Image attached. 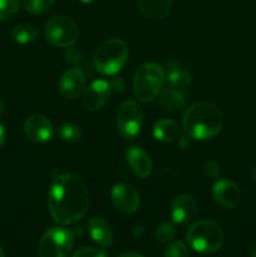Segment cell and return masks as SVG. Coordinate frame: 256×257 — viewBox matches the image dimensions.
<instances>
[{"mask_svg":"<svg viewBox=\"0 0 256 257\" xmlns=\"http://www.w3.org/2000/svg\"><path fill=\"white\" fill-rule=\"evenodd\" d=\"M143 125V110L138 102L128 99L122 103L117 113V128L124 140L137 137Z\"/></svg>","mask_w":256,"mask_h":257,"instance_id":"ba28073f","label":"cell"},{"mask_svg":"<svg viewBox=\"0 0 256 257\" xmlns=\"http://www.w3.org/2000/svg\"><path fill=\"white\" fill-rule=\"evenodd\" d=\"M212 197L218 206L226 210H232L240 203L241 192L238 186L233 181L222 178L216 181L213 185Z\"/></svg>","mask_w":256,"mask_h":257,"instance_id":"8fae6325","label":"cell"},{"mask_svg":"<svg viewBox=\"0 0 256 257\" xmlns=\"http://www.w3.org/2000/svg\"><path fill=\"white\" fill-rule=\"evenodd\" d=\"M165 80L171 88L175 89H183L188 87L192 82V75L185 69L170 64L167 68V73H165Z\"/></svg>","mask_w":256,"mask_h":257,"instance_id":"ffe728a7","label":"cell"},{"mask_svg":"<svg viewBox=\"0 0 256 257\" xmlns=\"http://www.w3.org/2000/svg\"><path fill=\"white\" fill-rule=\"evenodd\" d=\"M24 133L27 138L35 143L48 142L54 136V127L47 117L33 114L24 122Z\"/></svg>","mask_w":256,"mask_h":257,"instance_id":"7c38bea8","label":"cell"},{"mask_svg":"<svg viewBox=\"0 0 256 257\" xmlns=\"http://www.w3.org/2000/svg\"><path fill=\"white\" fill-rule=\"evenodd\" d=\"M130 49L124 40L113 38L98 47L94 54V67L100 74L114 75L124 68Z\"/></svg>","mask_w":256,"mask_h":257,"instance_id":"5b68a950","label":"cell"},{"mask_svg":"<svg viewBox=\"0 0 256 257\" xmlns=\"http://www.w3.org/2000/svg\"><path fill=\"white\" fill-rule=\"evenodd\" d=\"M82 3H85V4H88V3H92L93 0H80Z\"/></svg>","mask_w":256,"mask_h":257,"instance_id":"e575fe53","label":"cell"},{"mask_svg":"<svg viewBox=\"0 0 256 257\" xmlns=\"http://www.w3.org/2000/svg\"><path fill=\"white\" fill-rule=\"evenodd\" d=\"M5 140H7V133H5L4 127H3V125L0 124V148H2L3 146H4Z\"/></svg>","mask_w":256,"mask_h":257,"instance_id":"f546056e","label":"cell"},{"mask_svg":"<svg viewBox=\"0 0 256 257\" xmlns=\"http://www.w3.org/2000/svg\"><path fill=\"white\" fill-rule=\"evenodd\" d=\"M153 136L161 142H175L181 137V130L172 119H160L153 125Z\"/></svg>","mask_w":256,"mask_h":257,"instance_id":"ac0fdd59","label":"cell"},{"mask_svg":"<svg viewBox=\"0 0 256 257\" xmlns=\"http://www.w3.org/2000/svg\"><path fill=\"white\" fill-rule=\"evenodd\" d=\"M88 231L95 243L102 247H109L113 243V231L109 222L102 216H93L88 222Z\"/></svg>","mask_w":256,"mask_h":257,"instance_id":"2e32d148","label":"cell"},{"mask_svg":"<svg viewBox=\"0 0 256 257\" xmlns=\"http://www.w3.org/2000/svg\"><path fill=\"white\" fill-rule=\"evenodd\" d=\"M58 136L60 140L65 143H75L82 137V131L80 127L73 123H65L62 124L58 130Z\"/></svg>","mask_w":256,"mask_h":257,"instance_id":"7402d4cb","label":"cell"},{"mask_svg":"<svg viewBox=\"0 0 256 257\" xmlns=\"http://www.w3.org/2000/svg\"><path fill=\"white\" fill-rule=\"evenodd\" d=\"M78 25L65 15H54L45 24V39L55 48H70L78 42Z\"/></svg>","mask_w":256,"mask_h":257,"instance_id":"8992f818","label":"cell"},{"mask_svg":"<svg viewBox=\"0 0 256 257\" xmlns=\"http://www.w3.org/2000/svg\"><path fill=\"white\" fill-rule=\"evenodd\" d=\"M48 210L57 223L74 225L89 210V192L78 176L62 173L53 180L48 193Z\"/></svg>","mask_w":256,"mask_h":257,"instance_id":"6da1fadb","label":"cell"},{"mask_svg":"<svg viewBox=\"0 0 256 257\" xmlns=\"http://www.w3.org/2000/svg\"><path fill=\"white\" fill-rule=\"evenodd\" d=\"M110 198L114 207L123 215H133L140 207V195L130 183L120 182L113 186Z\"/></svg>","mask_w":256,"mask_h":257,"instance_id":"9c48e42d","label":"cell"},{"mask_svg":"<svg viewBox=\"0 0 256 257\" xmlns=\"http://www.w3.org/2000/svg\"><path fill=\"white\" fill-rule=\"evenodd\" d=\"M252 180H253V182H256V168H255V171L252 172Z\"/></svg>","mask_w":256,"mask_h":257,"instance_id":"836d02e7","label":"cell"},{"mask_svg":"<svg viewBox=\"0 0 256 257\" xmlns=\"http://www.w3.org/2000/svg\"><path fill=\"white\" fill-rule=\"evenodd\" d=\"M4 107H5L4 102H3V99H2V98H0V115H2L3 112H4Z\"/></svg>","mask_w":256,"mask_h":257,"instance_id":"d6a6232c","label":"cell"},{"mask_svg":"<svg viewBox=\"0 0 256 257\" xmlns=\"http://www.w3.org/2000/svg\"><path fill=\"white\" fill-rule=\"evenodd\" d=\"M22 0H0V22H8L15 17Z\"/></svg>","mask_w":256,"mask_h":257,"instance_id":"d4e9b609","label":"cell"},{"mask_svg":"<svg viewBox=\"0 0 256 257\" xmlns=\"http://www.w3.org/2000/svg\"><path fill=\"white\" fill-rule=\"evenodd\" d=\"M118 257H145V256L141 255V253H137V252H123V253H120Z\"/></svg>","mask_w":256,"mask_h":257,"instance_id":"4dcf8cb0","label":"cell"},{"mask_svg":"<svg viewBox=\"0 0 256 257\" xmlns=\"http://www.w3.org/2000/svg\"><path fill=\"white\" fill-rule=\"evenodd\" d=\"M165 83V69L156 63L140 65L133 75V94L138 102L148 103L161 93Z\"/></svg>","mask_w":256,"mask_h":257,"instance_id":"277c9868","label":"cell"},{"mask_svg":"<svg viewBox=\"0 0 256 257\" xmlns=\"http://www.w3.org/2000/svg\"><path fill=\"white\" fill-rule=\"evenodd\" d=\"M187 145H188L187 137H180V138H178V146H180V148H185Z\"/></svg>","mask_w":256,"mask_h":257,"instance_id":"1f68e13d","label":"cell"},{"mask_svg":"<svg viewBox=\"0 0 256 257\" xmlns=\"http://www.w3.org/2000/svg\"><path fill=\"white\" fill-rule=\"evenodd\" d=\"M176 235L175 225L171 222H162L156 227L155 238L160 243H167L173 240Z\"/></svg>","mask_w":256,"mask_h":257,"instance_id":"cb8c5ba5","label":"cell"},{"mask_svg":"<svg viewBox=\"0 0 256 257\" xmlns=\"http://www.w3.org/2000/svg\"><path fill=\"white\" fill-rule=\"evenodd\" d=\"M160 104L171 113L181 112L186 107V95L175 88L163 89L160 93Z\"/></svg>","mask_w":256,"mask_h":257,"instance_id":"d6986e66","label":"cell"},{"mask_svg":"<svg viewBox=\"0 0 256 257\" xmlns=\"http://www.w3.org/2000/svg\"><path fill=\"white\" fill-rule=\"evenodd\" d=\"M186 240L196 252L210 255L222 247L225 235L221 226L215 221L201 220L190 226Z\"/></svg>","mask_w":256,"mask_h":257,"instance_id":"3957f363","label":"cell"},{"mask_svg":"<svg viewBox=\"0 0 256 257\" xmlns=\"http://www.w3.org/2000/svg\"><path fill=\"white\" fill-rule=\"evenodd\" d=\"M65 57H67V60H69L70 63H78L80 58H82V54L77 49H69L67 54H65Z\"/></svg>","mask_w":256,"mask_h":257,"instance_id":"f1b7e54d","label":"cell"},{"mask_svg":"<svg viewBox=\"0 0 256 257\" xmlns=\"http://www.w3.org/2000/svg\"><path fill=\"white\" fill-rule=\"evenodd\" d=\"M110 90H112V87H110L109 82L103 79L94 80L84 90L82 98L83 107L88 112H97V110L102 109L109 99Z\"/></svg>","mask_w":256,"mask_h":257,"instance_id":"30bf717a","label":"cell"},{"mask_svg":"<svg viewBox=\"0 0 256 257\" xmlns=\"http://www.w3.org/2000/svg\"><path fill=\"white\" fill-rule=\"evenodd\" d=\"M165 257H188L187 246L181 241H175L166 248Z\"/></svg>","mask_w":256,"mask_h":257,"instance_id":"484cf974","label":"cell"},{"mask_svg":"<svg viewBox=\"0 0 256 257\" xmlns=\"http://www.w3.org/2000/svg\"><path fill=\"white\" fill-rule=\"evenodd\" d=\"M182 127L186 135L192 140H211L222 130L223 114L217 105L198 102L186 110Z\"/></svg>","mask_w":256,"mask_h":257,"instance_id":"7a4b0ae2","label":"cell"},{"mask_svg":"<svg viewBox=\"0 0 256 257\" xmlns=\"http://www.w3.org/2000/svg\"><path fill=\"white\" fill-rule=\"evenodd\" d=\"M0 257H4V252H3V248L0 247Z\"/></svg>","mask_w":256,"mask_h":257,"instance_id":"d590c367","label":"cell"},{"mask_svg":"<svg viewBox=\"0 0 256 257\" xmlns=\"http://www.w3.org/2000/svg\"><path fill=\"white\" fill-rule=\"evenodd\" d=\"M203 171H205V175L207 176V177L217 178V177H220V175H221V166L217 161L210 160L205 163Z\"/></svg>","mask_w":256,"mask_h":257,"instance_id":"83f0119b","label":"cell"},{"mask_svg":"<svg viewBox=\"0 0 256 257\" xmlns=\"http://www.w3.org/2000/svg\"><path fill=\"white\" fill-rule=\"evenodd\" d=\"M85 87V74L79 68L68 69L60 77L58 83V90L62 98L67 100L75 99L82 94Z\"/></svg>","mask_w":256,"mask_h":257,"instance_id":"4fadbf2b","label":"cell"},{"mask_svg":"<svg viewBox=\"0 0 256 257\" xmlns=\"http://www.w3.org/2000/svg\"><path fill=\"white\" fill-rule=\"evenodd\" d=\"M137 7L148 19L160 20L170 14L172 0H137Z\"/></svg>","mask_w":256,"mask_h":257,"instance_id":"e0dca14e","label":"cell"},{"mask_svg":"<svg viewBox=\"0 0 256 257\" xmlns=\"http://www.w3.org/2000/svg\"><path fill=\"white\" fill-rule=\"evenodd\" d=\"M72 257H108L107 253L100 248L95 247H82L75 251Z\"/></svg>","mask_w":256,"mask_h":257,"instance_id":"4316f807","label":"cell"},{"mask_svg":"<svg viewBox=\"0 0 256 257\" xmlns=\"http://www.w3.org/2000/svg\"><path fill=\"white\" fill-rule=\"evenodd\" d=\"M198 207L195 198L188 195H180L172 201L171 217L175 223L187 225L197 217Z\"/></svg>","mask_w":256,"mask_h":257,"instance_id":"5bb4252c","label":"cell"},{"mask_svg":"<svg viewBox=\"0 0 256 257\" xmlns=\"http://www.w3.org/2000/svg\"><path fill=\"white\" fill-rule=\"evenodd\" d=\"M74 246V235L63 227H52L45 231L38 243L40 257H68Z\"/></svg>","mask_w":256,"mask_h":257,"instance_id":"52a82bcc","label":"cell"},{"mask_svg":"<svg viewBox=\"0 0 256 257\" xmlns=\"http://www.w3.org/2000/svg\"><path fill=\"white\" fill-rule=\"evenodd\" d=\"M55 0H22V4L27 12L32 14H43L54 5Z\"/></svg>","mask_w":256,"mask_h":257,"instance_id":"603a6c76","label":"cell"},{"mask_svg":"<svg viewBox=\"0 0 256 257\" xmlns=\"http://www.w3.org/2000/svg\"><path fill=\"white\" fill-rule=\"evenodd\" d=\"M252 257H256V248H255V250H253V252H252Z\"/></svg>","mask_w":256,"mask_h":257,"instance_id":"8d00e7d4","label":"cell"},{"mask_svg":"<svg viewBox=\"0 0 256 257\" xmlns=\"http://www.w3.org/2000/svg\"><path fill=\"white\" fill-rule=\"evenodd\" d=\"M125 160L131 171L140 178H147L152 172V162L148 153L140 146H132L125 151Z\"/></svg>","mask_w":256,"mask_h":257,"instance_id":"9a60e30c","label":"cell"},{"mask_svg":"<svg viewBox=\"0 0 256 257\" xmlns=\"http://www.w3.org/2000/svg\"><path fill=\"white\" fill-rule=\"evenodd\" d=\"M12 38L19 44H32L39 38V29L35 25L22 23L13 28Z\"/></svg>","mask_w":256,"mask_h":257,"instance_id":"44dd1931","label":"cell"}]
</instances>
